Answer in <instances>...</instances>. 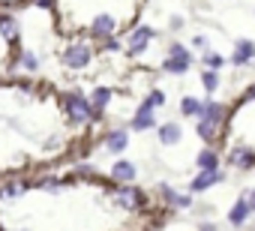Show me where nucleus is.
Returning a JSON list of instances; mask_svg holds the SVG:
<instances>
[{"instance_id":"f03ea898","label":"nucleus","mask_w":255,"mask_h":231,"mask_svg":"<svg viewBox=\"0 0 255 231\" xmlns=\"http://www.w3.org/2000/svg\"><path fill=\"white\" fill-rule=\"evenodd\" d=\"M213 150L219 153V162H225L228 168H255V84L240 93L231 111H225Z\"/></svg>"},{"instance_id":"f3484780","label":"nucleus","mask_w":255,"mask_h":231,"mask_svg":"<svg viewBox=\"0 0 255 231\" xmlns=\"http://www.w3.org/2000/svg\"><path fill=\"white\" fill-rule=\"evenodd\" d=\"M201 60H204V66H207V69H213V72H219V69L225 66V57H222L219 51H204V57H201Z\"/></svg>"},{"instance_id":"39448f33","label":"nucleus","mask_w":255,"mask_h":231,"mask_svg":"<svg viewBox=\"0 0 255 231\" xmlns=\"http://www.w3.org/2000/svg\"><path fill=\"white\" fill-rule=\"evenodd\" d=\"M153 30L150 27H132L129 33H126V54H129V57H138L150 42H153Z\"/></svg>"},{"instance_id":"f257e3e1","label":"nucleus","mask_w":255,"mask_h":231,"mask_svg":"<svg viewBox=\"0 0 255 231\" xmlns=\"http://www.w3.org/2000/svg\"><path fill=\"white\" fill-rule=\"evenodd\" d=\"M147 0H51L54 30L63 39H123L141 18Z\"/></svg>"},{"instance_id":"423d86ee","label":"nucleus","mask_w":255,"mask_h":231,"mask_svg":"<svg viewBox=\"0 0 255 231\" xmlns=\"http://www.w3.org/2000/svg\"><path fill=\"white\" fill-rule=\"evenodd\" d=\"M102 147H105L108 153H123L126 147H129V129H123V126L108 129V132L102 135Z\"/></svg>"},{"instance_id":"2eb2a0df","label":"nucleus","mask_w":255,"mask_h":231,"mask_svg":"<svg viewBox=\"0 0 255 231\" xmlns=\"http://www.w3.org/2000/svg\"><path fill=\"white\" fill-rule=\"evenodd\" d=\"M180 114H183V117H201V114H204V102L201 99H195V96H183L180 99Z\"/></svg>"},{"instance_id":"9b49d317","label":"nucleus","mask_w":255,"mask_h":231,"mask_svg":"<svg viewBox=\"0 0 255 231\" xmlns=\"http://www.w3.org/2000/svg\"><path fill=\"white\" fill-rule=\"evenodd\" d=\"M252 57H255V42H252V39H240V42L234 45L231 63H234V66H243V63H252Z\"/></svg>"},{"instance_id":"412c9836","label":"nucleus","mask_w":255,"mask_h":231,"mask_svg":"<svg viewBox=\"0 0 255 231\" xmlns=\"http://www.w3.org/2000/svg\"><path fill=\"white\" fill-rule=\"evenodd\" d=\"M30 0H0V9H18V6H27Z\"/></svg>"},{"instance_id":"7ed1b4c3","label":"nucleus","mask_w":255,"mask_h":231,"mask_svg":"<svg viewBox=\"0 0 255 231\" xmlns=\"http://www.w3.org/2000/svg\"><path fill=\"white\" fill-rule=\"evenodd\" d=\"M21 57V42H18V27L12 24V18H6L0 12V78L6 72H12V66Z\"/></svg>"},{"instance_id":"b1692460","label":"nucleus","mask_w":255,"mask_h":231,"mask_svg":"<svg viewBox=\"0 0 255 231\" xmlns=\"http://www.w3.org/2000/svg\"><path fill=\"white\" fill-rule=\"evenodd\" d=\"M168 27H171V30H180V27H183V18H180V15H174V18L168 21Z\"/></svg>"},{"instance_id":"4468645a","label":"nucleus","mask_w":255,"mask_h":231,"mask_svg":"<svg viewBox=\"0 0 255 231\" xmlns=\"http://www.w3.org/2000/svg\"><path fill=\"white\" fill-rule=\"evenodd\" d=\"M195 168H198V171H219V153H216L213 147L201 150V153L195 156Z\"/></svg>"},{"instance_id":"6e6552de","label":"nucleus","mask_w":255,"mask_h":231,"mask_svg":"<svg viewBox=\"0 0 255 231\" xmlns=\"http://www.w3.org/2000/svg\"><path fill=\"white\" fill-rule=\"evenodd\" d=\"M156 135H159V144H162V147H171V144H180L183 126H180V123H159V126H156Z\"/></svg>"},{"instance_id":"393cba45","label":"nucleus","mask_w":255,"mask_h":231,"mask_svg":"<svg viewBox=\"0 0 255 231\" xmlns=\"http://www.w3.org/2000/svg\"><path fill=\"white\" fill-rule=\"evenodd\" d=\"M198 231H219V228H216L213 222H201V228H198Z\"/></svg>"},{"instance_id":"6ab92c4d","label":"nucleus","mask_w":255,"mask_h":231,"mask_svg":"<svg viewBox=\"0 0 255 231\" xmlns=\"http://www.w3.org/2000/svg\"><path fill=\"white\" fill-rule=\"evenodd\" d=\"M168 57H177V60H189V63H192V54H189V48H186L183 42H171Z\"/></svg>"},{"instance_id":"0eeeda50","label":"nucleus","mask_w":255,"mask_h":231,"mask_svg":"<svg viewBox=\"0 0 255 231\" xmlns=\"http://www.w3.org/2000/svg\"><path fill=\"white\" fill-rule=\"evenodd\" d=\"M132 129L135 132H147V129H156V108H150L147 102H141L132 114Z\"/></svg>"},{"instance_id":"f8f14e48","label":"nucleus","mask_w":255,"mask_h":231,"mask_svg":"<svg viewBox=\"0 0 255 231\" xmlns=\"http://www.w3.org/2000/svg\"><path fill=\"white\" fill-rule=\"evenodd\" d=\"M111 180H114V183H132V180H135V165H132V162H126V159L114 162V168H111Z\"/></svg>"},{"instance_id":"aec40b11","label":"nucleus","mask_w":255,"mask_h":231,"mask_svg":"<svg viewBox=\"0 0 255 231\" xmlns=\"http://www.w3.org/2000/svg\"><path fill=\"white\" fill-rule=\"evenodd\" d=\"M144 102H147L150 108H162V105H165V93H162L159 87H153V90L147 93V99H144Z\"/></svg>"},{"instance_id":"ddd939ff","label":"nucleus","mask_w":255,"mask_h":231,"mask_svg":"<svg viewBox=\"0 0 255 231\" xmlns=\"http://www.w3.org/2000/svg\"><path fill=\"white\" fill-rule=\"evenodd\" d=\"M111 96H114V90H111V87H105V84L93 87V93H90V105H93V111H96V114H102V111L108 108Z\"/></svg>"},{"instance_id":"a211bd4d","label":"nucleus","mask_w":255,"mask_h":231,"mask_svg":"<svg viewBox=\"0 0 255 231\" xmlns=\"http://www.w3.org/2000/svg\"><path fill=\"white\" fill-rule=\"evenodd\" d=\"M201 84H204V90H207V93H216V90H219V72L204 69V72H201Z\"/></svg>"},{"instance_id":"4be33fe9","label":"nucleus","mask_w":255,"mask_h":231,"mask_svg":"<svg viewBox=\"0 0 255 231\" xmlns=\"http://www.w3.org/2000/svg\"><path fill=\"white\" fill-rule=\"evenodd\" d=\"M243 195H246V204H249V210L255 213V189H243Z\"/></svg>"},{"instance_id":"1a4fd4ad","label":"nucleus","mask_w":255,"mask_h":231,"mask_svg":"<svg viewBox=\"0 0 255 231\" xmlns=\"http://www.w3.org/2000/svg\"><path fill=\"white\" fill-rule=\"evenodd\" d=\"M249 216H252V210H249V204H246V195L240 192V198H237L234 207L228 210V222H231L234 228H243V225L249 222Z\"/></svg>"},{"instance_id":"5701e85b","label":"nucleus","mask_w":255,"mask_h":231,"mask_svg":"<svg viewBox=\"0 0 255 231\" xmlns=\"http://www.w3.org/2000/svg\"><path fill=\"white\" fill-rule=\"evenodd\" d=\"M192 48H204L207 51V39L204 36H192Z\"/></svg>"},{"instance_id":"20e7f679","label":"nucleus","mask_w":255,"mask_h":231,"mask_svg":"<svg viewBox=\"0 0 255 231\" xmlns=\"http://www.w3.org/2000/svg\"><path fill=\"white\" fill-rule=\"evenodd\" d=\"M93 54H96V48L90 39H66V48L60 51V63L66 69H87Z\"/></svg>"},{"instance_id":"dca6fc26","label":"nucleus","mask_w":255,"mask_h":231,"mask_svg":"<svg viewBox=\"0 0 255 231\" xmlns=\"http://www.w3.org/2000/svg\"><path fill=\"white\" fill-rule=\"evenodd\" d=\"M162 66H165V72H171V75H186L192 63H189V60H177V57H165Z\"/></svg>"},{"instance_id":"9d476101","label":"nucleus","mask_w":255,"mask_h":231,"mask_svg":"<svg viewBox=\"0 0 255 231\" xmlns=\"http://www.w3.org/2000/svg\"><path fill=\"white\" fill-rule=\"evenodd\" d=\"M222 180V171H198L192 180H189V189L192 192H207L210 186H216Z\"/></svg>"}]
</instances>
